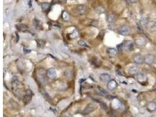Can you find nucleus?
I'll return each mask as SVG.
<instances>
[{
  "label": "nucleus",
  "mask_w": 156,
  "mask_h": 117,
  "mask_svg": "<svg viewBox=\"0 0 156 117\" xmlns=\"http://www.w3.org/2000/svg\"><path fill=\"white\" fill-rule=\"evenodd\" d=\"M118 32L121 35L127 36L130 33V28L128 26H122L118 29Z\"/></svg>",
  "instance_id": "nucleus-1"
},
{
  "label": "nucleus",
  "mask_w": 156,
  "mask_h": 117,
  "mask_svg": "<svg viewBox=\"0 0 156 117\" xmlns=\"http://www.w3.org/2000/svg\"><path fill=\"white\" fill-rule=\"evenodd\" d=\"M124 48L126 52H130L133 50V44L132 41H126L124 44Z\"/></svg>",
  "instance_id": "nucleus-2"
},
{
  "label": "nucleus",
  "mask_w": 156,
  "mask_h": 117,
  "mask_svg": "<svg viewBox=\"0 0 156 117\" xmlns=\"http://www.w3.org/2000/svg\"><path fill=\"white\" fill-rule=\"evenodd\" d=\"M133 60H134L135 63L139 65L143 64L144 62V57L140 54H137L135 55L134 57H133Z\"/></svg>",
  "instance_id": "nucleus-3"
},
{
  "label": "nucleus",
  "mask_w": 156,
  "mask_h": 117,
  "mask_svg": "<svg viewBox=\"0 0 156 117\" xmlns=\"http://www.w3.org/2000/svg\"><path fill=\"white\" fill-rule=\"evenodd\" d=\"M57 73L56 70L53 68H50L47 71V76H48L49 79H53L56 76Z\"/></svg>",
  "instance_id": "nucleus-4"
},
{
  "label": "nucleus",
  "mask_w": 156,
  "mask_h": 117,
  "mask_svg": "<svg viewBox=\"0 0 156 117\" xmlns=\"http://www.w3.org/2000/svg\"><path fill=\"white\" fill-rule=\"evenodd\" d=\"M144 60L146 64L150 65L154 62V57L151 55H147L144 57Z\"/></svg>",
  "instance_id": "nucleus-5"
},
{
  "label": "nucleus",
  "mask_w": 156,
  "mask_h": 117,
  "mask_svg": "<svg viewBox=\"0 0 156 117\" xmlns=\"http://www.w3.org/2000/svg\"><path fill=\"white\" fill-rule=\"evenodd\" d=\"M117 86H118L117 82L114 80H112L107 84V87L109 90H115L117 87Z\"/></svg>",
  "instance_id": "nucleus-6"
},
{
  "label": "nucleus",
  "mask_w": 156,
  "mask_h": 117,
  "mask_svg": "<svg viewBox=\"0 0 156 117\" xmlns=\"http://www.w3.org/2000/svg\"><path fill=\"white\" fill-rule=\"evenodd\" d=\"M76 12L79 14L80 15H82V14H84L85 13L86 11V7L85 5H79L76 7Z\"/></svg>",
  "instance_id": "nucleus-7"
},
{
  "label": "nucleus",
  "mask_w": 156,
  "mask_h": 117,
  "mask_svg": "<svg viewBox=\"0 0 156 117\" xmlns=\"http://www.w3.org/2000/svg\"><path fill=\"white\" fill-rule=\"evenodd\" d=\"M100 79L102 82L104 83H109L110 80V76L108 74H102V75L101 76Z\"/></svg>",
  "instance_id": "nucleus-8"
},
{
  "label": "nucleus",
  "mask_w": 156,
  "mask_h": 117,
  "mask_svg": "<svg viewBox=\"0 0 156 117\" xmlns=\"http://www.w3.org/2000/svg\"><path fill=\"white\" fill-rule=\"evenodd\" d=\"M137 80H138L139 83H144V82L146 81L147 77L144 74L139 73L138 75H137Z\"/></svg>",
  "instance_id": "nucleus-9"
},
{
  "label": "nucleus",
  "mask_w": 156,
  "mask_h": 117,
  "mask_svg": "<svg viewBox=\"0 0 156 117\" xmlns=\"http://www.w3.org/2000/svg\"><path fill=\"white\" fill-rule=\"evenodd\" d=\"M147 26H148L149 29L150 30H152V31H154V30H156V22H154V21H151L148 22V24H147Z\"/></svg>",
  "instance_id": "nucleus-10"
},
{
  "label": "nucleus",
  "mask_w": 156,
  "mask_h": 117,
  "mask_svg": "<svg viewBox=\"0 0 156 117\" xmlns=\"http://www.w3.org/2000/svg\"><path fill=\"white\" fill-rule=\"evenodd\" d=\"M147 109L149 110L150 111H153L156 109V103L155 102L152 101L150 102L149 105H147Z\"/></svg>",
  "instance_id": "nucleus-11"
},
{
  "label": "nucleus",
  "mask_w": 156,
  "mask_h": 117,
  "mask_svg": "<svg viewBox=\"0 0 156 117\" xmlns=\"http://www.w3.org/2000/svg\"><path fill=\"white\" fill-rule=\"evenodd\" d=\"M94 111V108L92 106V105L90 104V105H88V106L85 108V110L84 111V113L85 114H88L91 112Z\"/></svg>",
  "instance_id": "nucleus-12"
},
{
  "label": "nucleus",
  "mask_w": 156,
  "mask_h": 117,
  "mask_svg": "<svg viewBox=\"0 0 156 117\" xmlns=\"http://www.w3.org/2000/svg\"><path fill=\"white\" fill-rule=\"evenodd\" d=\"M106 52H107L108 54H109V55H111V56H116L117 54L116 49H114V48H109V49H107Z\"/></svg>",
  "instance_id": "nucleus-13"
},
{
  "label": "nucleus",
  "mask_w": 156,
  "mask_h": 117,
  "mask_svg": "<svg viewBox=\"0 0 156 117\" xmlns=\"http://www.w3.org/2000/svg\"><path fill=\"white\" fill-rule=\"evenodd\" d=\"M129 71V73L131 74V75H135V74L138 73L139 69L137 67L133 66L132 67H130Z\"/></svg>",
  "instance_id": "nucleus-14"
},
{
  "label": "nucleus",
  "mask_w": 156,
  "mask_h": 117,
  "mask_svg": "<svg viewBox=\"0 0 156 117\" xmlns=\"http://www.w3.org/2000/svg\"><path fill=\"white\" fill-rule=\"evenodd\" d=\"M42 8L44 11H48L50 8V4L47 3H44L42 4Z\"/></svg>",
  "instance_id": "nucleus-15"
},
{
  "label": "nucleus",
  "mask_w": 156,
  "mask_h": 117,
  "mask_svg": "<svg viewBox=\"0 0 156 117\" xmlns=\"http://www.w3.org/2000/svg\"><path fill=\"white\" fill-rule=\"evenodd\" d=\"M96 92H97V93L99 94V95H101V96H104L108 94L107 91H106L105 90H104V89H102V88H99V87L98 88Z\"/></svg>",
  "instance_id": "nucleus-16"
},
{
  "label": "nucleus",
  "mask_w": 156,
  "mask_h": 117,
  "mask_svg": "<svg viewBox=\"0 0 156 117\" xmlns=\"http://www.w3.org/2000/svg\"><path fill=\"white\" fill-rule=\"evenodd\" d=\"M116 17L114 15H112V14H109L107 16V20L109 22H113L115 20Z\"/></svg>",
  "instance_id": "nucleus-17"
},
{
  "label": "nucleus",
  "mask_w": 156,
  "mask_h": 117,
  "mask_svg": "<svg viewBox=\"0 0 156 117\" xmlns=\"http://www.w3.org/2000/svg\"><path fill=\"white\" fill-rule=\"evenodd\" d=\"M78 45H80V46H83V47H88V48L89 47L88 46V45L87 44V43L82 40H79V42H78Z\"/></svg>",
  "instance_id": "nucleus-18"
},
{
  "label": "nucleus",
  "mask_w": 156,
  "mask_h": 117,
  "mask_svg": "<svg viewBox=\"0 0 156 117\" xmlns=\"http://www.w3.org/2000/svg\"><path fill=\"white\" fill-rule=\"evenodd\" d=\"M91 62L92 65H94V66H99V65H98V62H99V61H98L97 59H94V58H92V60L91 61Z\"/></svg>",
  "instance_id": "nucleus-19"
},
{
  "label": "nucleus",
  "mask_w": 156,
  "mask_h": 117,
  "mask_svg": "<svg viewBox=\"0 0 156 117\" xmlns=\"http://www.w3.org/2000/svg\"><path fill=\"white\" fill-rule=\"evenodd\" d=\"M37 45H38V46L39 47V48L43 47L44 45V42L43 40H39L38 41H37Z\"/></svg>",
  "instance_id": "nucleus-20"
},
{
  "label": "nucleus",
  "mask_w": 156,
  "mask_h": 117,
  "mask_svg": "<svg viewBox=\"0 0 156 117\" xmlns=\"http://www.w3.org/2000/svg\"><path fill=\"white\" fill-rule=\"evenodd\" d=\"M27 28V26H26L25 25H24V24H20L19 25V26H18V29L20 30H25Z\"/></svg>",
  "instance_id": "nucleus-21"
},
{
  "label": "nucleus",
  "mask_w": 156,
  "mask_h": 117,
  "mask_svg": "<svg viewBox=\"0 0 156 117\" xmlns=\"http://www.w3.org/2000/svg\"><path fill=\"white\" fill-rule=\"evenodd\" d=\"M141 23H143V24L144 25H146V24H148V20H147V18H146V17H144L142 18V19H141Z\"/></svg>",
  "instance_id": "nucleus-22"
},
{
  "label": "nucleus",
  "mask_w": 156,
  "mask_h": 117,
  "mask_svg": "<svg viewBox=\"0 0 156 117\" xmlns=\"http://www.w3.org/2000/svg\"><path fill=\"white\" fill-rule=\"evenodd\" d=\"M123 47H124V44H123L118 45V46H117V49H118V51H122V49H123Z\"/></svg>",
  "instance_id": "nucleus-23"
},
{
  "label": "nucleus",
  "mask_w": 156,
  "mask_h": 117,
  "mask_svg": "<svg viewBox=\"0 0 156 117\" xmlns=\"http://www.w3.org/2000/svg\"><path fill=\"white\" fill-rule=\"evenodd\" d=\"M24 52L25 53V54H28V53H29L31 52V50H28V49H24Z\"/></svg>",
  "instance_id": "nucleus-24"
},
{
  "label": "nucleus",
  "mask_w": 156,
  "mask_h": 117,
  "mask_svg": "<svg viewBox=\"0 0 156 117\" xmlns=\"http://www.w3.org/2000/svg\"><path fill=\"white\" fill-rule=\"evenodd\" d=\"M28 5L29 7L30 8H31L32 7V1H28Z\"/></svg>",
  "instance_id": "nucleus-25"
},
{
  "label": "nucleus",
  "mask_w": 156,
  "mask_h": 117,
  "mask_svg": "<svg viewBox=\"0 0 156 117\" xmlns=\"http://www.w3.org/2000/svg\"><path fill=\"white\" fill-rule=\"evenodd\" d=\"M16 42H18V40L19 39V36L17 32H16Z\"/></svg>",
  "instance_id": "nucleus-26"
},
{
  "label": "nucleus",
  "mask_w": 156,
  "mask_h": 117,
  "mask_svg": "<svg viewBox=\"0 0 156 117\" xmlns=\"http://www.w3.org/2000/svg\"><path fill=\"white\" fill-rule=\"evenodd\" d=\"M84 81H85V80L84 79H80V80H79V83H80V84H81L82 83H83V82H84Z\"/></svg>",
  "instance_id": "nucleus-27"
}]
</instances>
